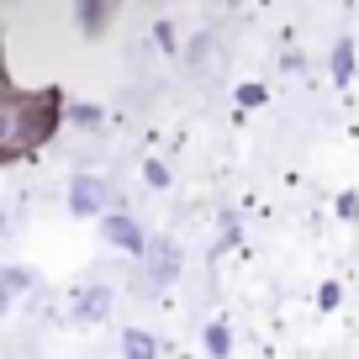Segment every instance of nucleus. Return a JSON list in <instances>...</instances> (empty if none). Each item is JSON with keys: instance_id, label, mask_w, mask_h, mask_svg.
Segmentation results:
<instances>
[{"instance_id": "obj_1", "label": "nucleus", "mask_w": 359, "mask_h": 359, "mask_svg": "<svg viewBox=\"0 0 359 359\" xmlns=\"http://www.w3.org/2000/svg\"><path fill=\"white\" fill-rule=\"evenodd\" d=\"M58 116V90L48 95H11L6 101V154H27L32 143H43L53 133Z\"/></svg>"}, {"instance_id": "obj_2", "label": "nucleus", "mask_w": 359, "mask_h": 359, "mask_svg": "<svg viewBox=\"0 0 359 359\" xmlns=\"http://www.w3.org/2000/svg\"><path fill=\"white\" fill-rule=\"evenodd\" d=\"M111 6H116V0H79V22H85L90 32H101L106 16H111Z\"/></svg>"}]
</instances>
